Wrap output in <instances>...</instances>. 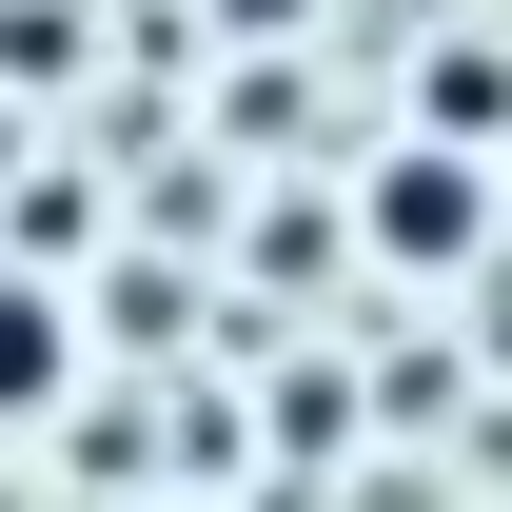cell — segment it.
<instances>
[{
	"mask_svg": "<svg viewBox=\"0 0 512 512\" xmlns=\"http://www.w3.org/2000/svg\"><path fill=\"white\" fill-rule=\"evenodd\" d=\"M60 394H79V316H60L40 256H0V434H40Z\"/></svg>",
	"mask_w": 512,
	"mask_h": 512,
	"instance_id": "7a4b0ae2",
	"label": "cell"
},
{
	"mask_svg": "<svg viewBox=\"0 0 512 512\" xmlns=\"http://www.w3.org/2000/svg\"><path fill=\"white\" fill-rule=\"evenodd\" d=\"M355 237H375L394 276H473V237H493V158L394 138V158H375V197H355Z\"/></svg>",
	"mask_w": 512,
	"mask_h": 512,
	"instance_id": "6da1fadb",
	"label": "cell"
},
{
	"mask_svg": "<svg viewBox=\"0 0 512 512\" xmlns=\"http://www.w3.org/2000/svg\"><path fill=\"white\" fill-rule=\"evenodd\" d=\"M493 119H512V60H493V40H434V60H414V138H453V158H473Z\"/></svg>",
	"mask_w": 512,
	"mask_h": 512,
	"instance_id": "3957f363",
	"label": "cell"
}]
</instances>
